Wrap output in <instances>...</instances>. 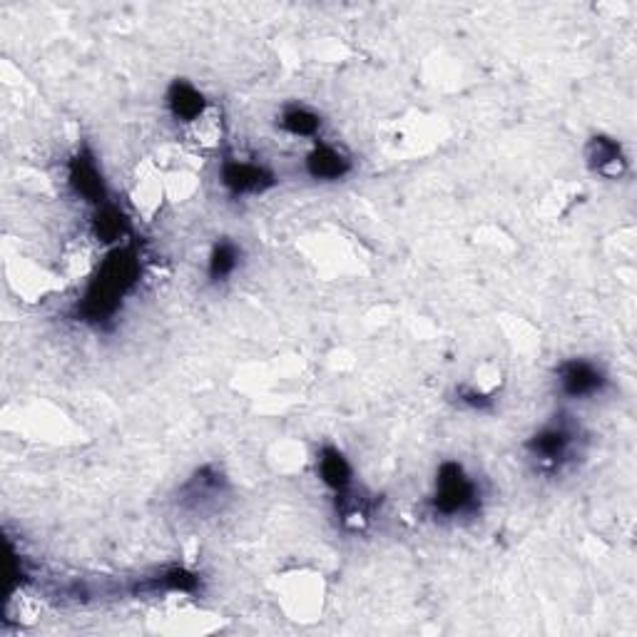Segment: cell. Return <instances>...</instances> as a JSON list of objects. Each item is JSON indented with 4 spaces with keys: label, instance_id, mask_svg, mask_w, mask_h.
<instances>
[{
    "label": "cell",
    "instance_id": "obj_2",
    "mask_svg": "<svg viewBox=\"0 0 637 637\" xmlns=\"http://www.w3.org/2000/svg\"><path fill=\"white\" fill-rule=\"evenodd\" d=\"M484 503V490L478 480L461 466L459 461H443L436 471L433 494L429 508L441 521H461V518H476Z\"/></svg>",
    "mask_w": 637,
    "mask_h": 637
},
{
    "label": "cell",
    "instance_id": "obj_6",
    "mask_svg": "<svg viewBox=\"0 0 637 637\" xmlns=\"http://www.w3.org/2000/svg\"><path fill=\"white\" fill-rule=\"evenodd\" d=\"M555 384L570 402H586V398L603 394L607 386V374L600 363L590 359H568L555 371Z\"/></svg>",
    "mask_w": 637,
    "mask_h": 637
},
{
    "label": "cell",
    "instance_id": "obj_13",
    "mask_svg": "<svg viewBox=\"0 0 637 637\" xmlns=\"http://www.w3.org/2000/svg\"><path fill=\"white\" fill-rule=\"evenodd\" d=\"M242 247L230 236H222L220 242L215 244L212 252H209L207 259V281L212 287H222L230 281L236 271L242 267Z\"/></svg>",
    "mask_w": 637,
    "mask_h": 637
},
{
    "label": "cell",
    "instance_id": "obj_3",
    "mask_svg": "<svg viewBox=\"0 0 637 637\" xmlns=\"http://www.w3.org/2000/svg\"><path fill=\"white\" fill-rule=\"evenodd\" d=\"M580 429L568 416L555 418L525 441V453L543 476H558L578 459Z\"/></svg>",
    "mask_w": 637,
    "mask_h": 637
},
{
    "label": "cell",
    "instance_id": "obj_10",
    "mask_svg": "<svg viewBox=\"0 0 637 637\" xmlns=\"http://www.w3.org/2000/svg\"><path fill=\"white\" fill-rule=\"evenodd\" d=\"M586 160L588 167L605 179H621L627 170V158L621 142L607 138V135H595V138H590L586 148Z\"/></svg>",
    "mask_w": 637,
    "mask_h": 637
},
{
    "label": "cell",
    "instance_id": "obj_15",
    "mask_svg": "<svg viewBox=\"0 0 637 637\" xmlns=\"http://www.w3.org/2000/svg\"><path fill=\"white\" fill-rule=\"evenodd\" d=\"M456 404L463 408H468V412L486 414V412H490V408H494L496 398L486 394V391H478L473 386H459L456 389Z\"/></svg>",
    "mask_w": 637,
    "mask_h": 637
},
{
    "label": "cell",
    "instance_id": "obj_7",
    "mask_svg": "<svg viewBox=\"0 0 637 637\" xmlns=\"http://www.w3.org/2000/svg\"><path fill=\"white\" fill-rule=\"evenodd\" d=\"M230 494V484H227L224 473L217 466H202L187 478L177 490L179 508L193 513H207L209 508L220 506V500Z\"/></svg>",
    "mask_w": 637,
    "mask_h": 637
},
{
    "label": "cell",
    "instance_id": "obj_5",
    "mask_svg": "<svg viewBox=\"0 0 637 637\" xmlns=\"http://www.w3.org/2000/svg\"><path fill=\"white\" fill-rule=\"evenodd\" d=\"M68 187L78 199L93 207L111 202V189H107L103 167L90 148H80L68 160Z\"/></svg>",
    "mask_w": 637,
    "mask_h": 637
},
{
    "label": "cell",
    "instance_id": "obj_1",
    "mask_svg": "<svg viewBox=\"0 0 637 637\" xmlns=\"http://www.w3.org/2000/svg\"><path fill=\"white\" fill-rule=\"evenodd\" d=\"M142 277V259L135 244H120L107 252V257L100 262L93 279L88 281L83 297L72 306V319L80 324L111 326L123 302L132 294Z\"/></svg>",
    "mask_w": 637,
    "mask_h": 637
},
{
    "label": "cell",
    "instance_id": "obj_14",
    "mask_svg": "<svg viewBox=\"0 0 637 637\" xmlns=\"http://www.w3.org/2000/svg\"><path fill=\"white\" fill-rule=\"evenodd\" d=\"M277 125L285 130L291 138H306V140H316L322 135L324 127V117L316 111L306 105H287L285 111L279 113Z\"/></svg>",
    "mask_w": 637,
    "mask_h": 637
},
{
    "label": "cell",
    "instance_id": "obj_11",
    "mask_svg": "<svg viewBox=\"0 0 637 637\" xmlns=\"http://www.w3.org/2000/svg\"><path fill=\"white\" fill-rule=\"evenodd\" d=\"M316 473L326 488L334 490V496H344L354 488V468L349 459L336 449V445H324L316 456Z\"/></svg>",
    "mask_w": 637,
    "mask_h": 637
},
{
    "label": "cell",
    "instance_id": "obj_12",
    "mask_svg": "<svg viewBox=\"0 0 637 637\" xmlns=\"http://www.w3.org/2000/svg\"><path fill=\"white\" fill-rule=\"evenodd\" d=\"M90 230L97 242L111 244V247H120V244L130 236V217H127L120 207L113 202H105L95 207L93 220H90Z\"/></svg>",
    "mask_w": 637,
    "mask_h": 637
},
{
    "label": "cell",
    "instance_id": "obj_4",
    "mask_svg": "<svg viewBox=\"0 0 637 637\" xmlns=\"http://www.w3.org/2000/svg\"><path fill=\"white\" fill-rule=\"evenodd\" d=\"M220 185L232 199H244L269 193V189L277 185V177L275 172L259 165V162L227 154L220 165Z\"/></svg>",
    "mask_w": 637,
    "mask_h": 637
},
{
    "label": "cell",
    "instance_id": "obj_9",
    "mask_svg": "<svg viewBox=\"0 0 637 637\" xmlns=\"http://www.w3.org/2000/svg\"><path fill=\"white\" fill-rule=\"evenodd\" d=\"M165 103H167V113L172 115V120L182 125H193L207 113L205 93L185 78L172 80V85L167 88Z\"/></svg>",
    "mask_w": 637,
    "mask_h": 637
},
{
    "label": "cell",
    "instance_id": "obj_8",
    "mask_svg": "<svg viewBox=\"0 0 637 637\" xmlns=\"http://www.w3.org/2000/svg\"><path fill=\"white\" fill-rule=\"evenodd\" d=\"M304 170L306 175L316 182H339L354 170V162L349 154L336 148V144L316 140L314 148L306 154Z\"/></svg>",
    "mask_w": 637,
    "mask_h": 637
}]
</instances>
